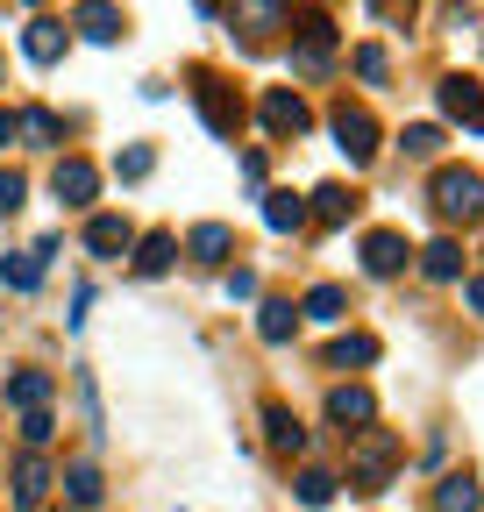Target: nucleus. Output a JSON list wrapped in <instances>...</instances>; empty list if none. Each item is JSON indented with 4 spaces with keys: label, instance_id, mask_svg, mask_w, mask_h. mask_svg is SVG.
<instances>
[{
    "label": "nucleus",
    "instance_id": "nucleus-31",
    "mask_svg": "<svg viewBox=\"0 0 484 512\" xmlns=\"http://www.w3.org/2000/svg\"><path fill=\"white\" fill-rule=\"evenodd\" d=\"M57 434V420L50 413H22V441H29V456H43V441Z\"/></svg>",
    "mask_w": 484,
    "mask_h": 512
},
{
    "label": "nucleus",
    "instance_id": "nucleus-24",
    "mask_svg": "<svg viewBox=\"0 0 484 512\" xmlns=\"http://www.w3.org/2000/svg\"><path fill=\"white\" fill-rule=\"evenodd\" d=\"M292 328H299V313H292V299H264L257 306V335L278 349V342H292Z\"/></svg>",
    "mask_w": 484,
    "mask_h": 512
},
{
    "label": "nucleus",
    "instance_id": "nucleus-3",
    "mask_svg": "<svg viewBox=\"0 0 484 512\" xmlns=\"http://www.w3.org/2000/svg\"><path fill=\"white\" fill-rule=\"evenodd\" d=\"M292 22V72L299 79H328L335 64V22L328 15H285Z\"/></svg>",
    "mask_w": 484,
    "mask_h": 512
},
{
    "label": "nucleus",
    "instance_id": "nucleus-4",
    "mask_svg": "<svg viewBox=\"0 0 484 512\" xmlns=\"http://www.w3.org/2000/svg\"><path fill=\"white\" fill-rule=\"evenodd\" d=\"M193 107H200V121L214 128L221 143H235V128H242V93H235L228 79H214V72H193Z\"/></svg>",
    "mask_w": 484,
    "mask_h": 512
},
{
    "label": "nucleus",
    "instance_id": "nucleus-30",
    "mask_svg": "<svg viewBox=\"0 0 484 512\" xmlns=\"http://www.w3.org/2000/svg\"><path fill=\"white\" fill-rule=\"evenodd\" d=\"M435 150H442V128L435 121H413L406 128V157H435Z\"/></svg>",
    "mask_w": 484,
    "mask_h": 512
},
{
    "label": "nucleus",
    "instance_id": "nucleus-38",
    "mask_svg": "<svg viewBox=\"0 0 484 512\" xmlns=\"http://www.w3.org/2000/svg\"><path fill=\"white\" fill-rule=\"evenodd\" d=\"M470 313H484V278H470Z\"/></svg>",
    "mask_w": 484,
    "mask_h": 512
},
{
    "label": "nucleus",
    "instance_id": "nucleus-14",
    "mask_svg": "<svg viewBox=\"0 0 484 512\" xmlns=\"http://www.w3.org/2000/svg\"><path fill=\"white\" fill-rule=\"evenodd\" d=\"M57 242H36V249H15L8 256V264H0V285H8V292H36L43 285V256H50Z\"/></svg>",
    "mask_w": 484,
    "mask_h": 512
},
{
    "label": "nucleus",
    "instance_id": "nucleus-2",
    "mask_svg": "<svg viewBox=\"0 0 484 512\" xmlns=\"http://www.w3.org/2000/svg\"><path fill=\"white\" fill-rule=\"evenodd\" d=\"M428 200H435V214L442 221H484V178L477 171H463V164H442L435 178H428Z\"/></svg>",
    "mask_w": 484,
    "mask_h": 512
},
{
    "label": "nucleus",
    "instance_id": "nucleus-12",
    "mask_svg": "<svg viewBox=\"0 0 484 512\" xmlns=\"http://www.w3.org/2000/svg\"><path fill=\"white\" fill-rule=\"evenodd\" d=\"M65 43H72V29L57 22V15H36V22L22 29V57H29V64H57V57H65Z\"/></svg>",
    "mask_w": 484,
    "mask_h": 512
},
{
    "label": "nucleus",
    "instance_id": "nucleus-10",
    "mask_svg": "<svg viewBox=\"0 0 484 512\" xmlns=\"http://www.w3.org/2000/svg\"><path fill=\"white\" fill-rule=\"evenodd\" d=\"M328 420H335L342 434H356V427L378 420V399L363 392V384H335V392H328Z\"/></svg>",
    "mask_w": 484,
    "mask_h": 512
},
{
    "label": "nucleus",
    "instance_id": "nucleus-7",
    "mask_svg": "<svg viewBox=\"0 0 484 512\" xmlns=\"http://www.w3.org/2000/svg\"><path fill=\"white\" fill-rule=\"evenodd\" d=\"M435 100H442V114H449V121H463V128H484V86H477L470 72H449V79L435 86Z\"/></svg>",
    "mask_w": 484,
    "mask_h": 512
},
{
    "label": "nucleus",
    "instance_id": "nucleus-35",
    "mask_svg": "<svg viewBox=\"0 0 484 512\" xmlns=\"http://www.w3.org/2000/svg\"><path fill=\"white\" fill-rule=\"evenodd\" d=\"M228 299H257V271H250V264L228 271Z\"/></svg>",
    "mask_w": 484,
    "mask_h": 512
},
{
    "label": "nucleus",
    "instance_id": "nucleus-17",
    "mask_svg": "<svg viewBox=\"0 0 484 512\" xmlns=\"http://www.w3.org/2000/svg\"><path fill=\"white\" fill-rule=\"evenodd\" d=\"M50 484H57V470H50L43 456H22V463H15V505H22V512H36Z\"/></svg>",
    "mask_w": 484,
    "mask_h": 512
},
{
    "label": "nucleus",
    "instance_id": "nucleus-19",
    "mask_svg": "<svg viewBox=\"0 0 484 512\" xmlns=\"http://www.w3.org/2000/svg\"><path fill=\"white\" fill-rule=\"evenodd\" d=\"M15 136L36 143V150H50V143H65V121H57L50 107H22V114H15Z\"/></svg>",
    "mask_w": 484,
    "mask_h": 512
},
{
    "label": "nucleus",
    "instance_id": "nucleus-6",
    "mask_svg": "<svg viewBox=\"0 0 484 512\" xmlns=\"http://www.w3.org/2000/svg\"><path fill=\"white\" fill-rule=\"evenodd\" d=\"M257 121L271 128V136H307V128H314V114H307V100H299L292 86H271V93L257 100Z\"/></svg>",
    "mask_w": 484,
    "mask_h": 512
},
{
    "label": "nucleus",
    "instance_id": "nucleus-26",
    "mask_svg": "<svg viewBox=\"0 0 484 512\" xmlns=\"http://www.w3.org/2000/svg\"><path fill=\"white\" fill-rule=\"evenodd\" d=\"M57 484H65V498H72V505H100V491H107L93 463H72V470H65V477H57Z\"/></svg>",
    "mask_w": 484,
    "mask_h": 512
},
{
    "label": "nucleus",
    "instance_id": "nucleus-39",
    "mask_svg": "<svg viewBox=\"0 0 484 512\" xmlns=\"http://www.w3.org/2000/svg\"><path fill=\"white\" fill-rule=\"evenodd\" d=\"M0 72H8V64H0Z\"/></svg>",
    "mask_w": 484,
    "mask_h": 512
},
{
    "label": "nucleus",
    "instance_id": "nucleus-13",
    "mask_svg": "<svg viewBox=\"0 0 484 512\" xmlns=\"http://www.w3.org/2000/svg\"><path fill=\"white\" fill-rule=\"evenodd\" d=\"M186 256H193V264H207V271H221L228 256H235V228H228V221H200V228L186 235Z\"/></svg>",
    "mask_w": 484,
    "mask_h": 512
},
{
    "label": "nucleus",
    "instance_id": "nucleus-1",
    "mask_svg": "<svg viewBox=\"0 0 484 512\" xmlns=\"http://www.w3.org/2000/svg\"><path fill=\"white\" fill-rule=\"evenodd\" d=\"M392 470H399V441L385 427H356L349 434V477H356V491H385Z\"/></svg>",
    "mask_w": 484,
    "mask_h": 512
},
{
    "label": "nucleus",
    "instance_id": "nucleus-36",
    "mask_svg": "<svg viewBox=\"0 0 484 512\" xmlns=\"http://www.w3.org/2000/svg\"><path fill=\"white\" fill-rule=\"evenodd\" d=\"M356 72H363V79H385V50L363 43V50H356Z\"/></svg>",
    "mask_w": 484,
    "mask_h": 512
},
{
    "label": "nucleus",
    "instance_id": "nucleus-16",
    "mask_svg": "<svg viewBox=\"0 0 484 512\" xmlns=\"http://www.w3.org/2000/svg\"><path fill=\"white\" fill-rule=\"evenodd\" d=\"M86 249L93 256H121V249H136V228L121 221V214H93L86 221Z\"/></svg>",
    "mask_w": 484,
    "mask_h": 512
},
{
    "label": "nucleus",
    "instance_id": "nucleus-28",
    "mask_svg": "<svg viewBox=\"0 0 484 512\" xmlns=\"http://www.w3.org/2000/svg\"><path fill=\"white\" fill-rule=\"evenodd\" d=\"M292 484H299V505H328V498H335V484H342V477H335V470H314V463H307V470H299V477H292Z\"/></svg>",
    "mask_w": 484,
    "mask_h": 512
},
{
    "label": "nucleus",
    "instance_id": "nucleus-22",
    "mask_svg": "<svg viewBox=\"0 0 484 512\" xmlns=\"http://www.w3.org/2000/svg\"><path fill=\"white\" fill-rule=\"evenodd\" d=\"M307 214L335 228V221H349V214H356V192H349V185H314V192H307Z\"/></svg>",
    "mask_w": 484,
    "mask_h": 512
},
{
    "label": "nucleus",
    "instance_id": "nucleus-33",
    "mask_svg": "<svg viewBox=\"0 0 484 512\" xmlns=\"http://www.w3.org/2000/svg\"><path fill=\"white\" fill-rule=\"evenodd\" d=\"M285 15H292V8H235V22L250 29V36H264V29H271V22H285Z\"/></svg>",
    "mask_w": 484,
    "mask_h": 512
},
{
    "label": "nucleus",
    "instance_id": "nucleus-25",
    "mask_svg": "<svg viewBox=\"0 0 484 512\" xmlns=\"http://www.w3.org/2000/svg\"><path fill=\"white\" fill-rule=\"evenodd\" d=\"M8 406L43 413V406H50V377H43V370H15V377H8Z\"/></svg>",
    "mask_w": 484,
    "mask_h": 512
},
{
    "label": "nucleus",
    "instance_id": "nucleus-20",
    "mask_svg": "<svg viewBox=\"0 0 484 512\" xmlns=\"http://www.w3.org/2000/svg\"><path fill=\"white\" fill-rule=\"evenodd\" d=\"M420 271H428L435 285H456V278H463V249H456L449 235H435L428 249H420Z\"/></svg>",
    "mask_w": 484,
    "mask_h": 512
},
{
    "label": "nucleus",
    "instance_id": "nucleus-34",
    "mask_svg": "<svg viewBox=\"0 0 484 512\" xmlns=\"http://www.w3.org/2000/svg\"><path fill=\"white\" fill-rule=\"evenodd\" d=\"M150 164H157V157L136 143V150H121V164H114V171H121V178H150Z\"/></svg>",
    "mask_w": 484,
    "mask_h": 512
},
{
    "label": "nucleus",
    "instance_id": "nucleus-32",
    "mask_svg": "<svg viewBox=\"0 0 484 512\" xmlns=\"http://www.w3.org/2000/svg\"><path fill=\"white\" fill-rule=\"evenodd\" d=\"M22 200H29V178L22 171H0V214H15Z\"/></svg>",
    "mask_w": 484,
    "mask_h": 512
},
{
    "label": "nucleus",
    "instance_id": "nucleus-18",
    "mask_svg": "<svg viewBox=\"0 0 484 512\" xmlns=\"http://www.w3.org/2000/svg\"><path fill=\"white\" fill-rule=\"evenodd\" d=\"M79 29H86L93 43H121V36H129V15L107 8V0H86V8H79Z\"/></svg>",
    "mask_w": 484,
    "mask_h": 512
},
{
    "label": "nucleus",
    "instance_id": "nucleus-9",
    "mask_svg": "<svg viewBox=\"0 0 484 512\" xmlns=\"http://www.w3.org/2000/svg\"><path fill=\"white\" fill-rule=\"evenodd\" d=\"M406 235H392V228H371V235H363V271H371V278H399L406 271Z\"/></svg>",
    "mask_w": 484,
    "mask_h": 512
},
{
    "label": "nucleus",
    "instance_id": "nucleus-23",
    "mask_svg": "<svg viewBox=\"0 0 484 512\" xmlns=\"http://www.w3.org/2000/svg\"><path fill=\"white\" fill-rule=\"evenodd\" d=\"M435 512H484L477 477H442V484H435Z\"/></svg>",
    "mask_w": 484,
    "mask_h": 512
},
{
    "label": "nucleus",
    "instance_id": "nucleus-11",
    "mask_svg": "<svg viewBox=\"0 0 484 512\" xmlns=\"http://www.w3.org/2000/svg\"><path fill=\"white\" fill-rule=\"evenodd\" d=\"M264 441L278 456H307V427H299V413L285 399H264Z\"/></svg>",
    "mask_w": 484,
    "mask_h": 512
},
{
    "label": "nucleus",
    "instance_id": "nucleus-37",
    "mask_svg": "<svg viewBox=\"0 0 484 512\" xmlns=\"http://www.w3.org/2000/svg\"><path fill=\"white\" fill-rule=\"evenodd\" d=\"M0 143H15V114L8 107H0Z\"/></svg>",
    "mask_w": 484,
    "mask_h": 512
},
{
    "label": "nucleus",
    "instance_id": "nucleus-27",
    "mask_svg": "<svg viewBox=\"0 0 484 512\" xmlns=\"http://www.w3.org/2000/svg\"><path fill=\"white\" fill-rule=\"evenodd\" d=\"M328 363H335V370H349V363H378V342H371V335H335V342H328Z\"/></svg>",
    "mask_w": 484,
    "mask_h": 512
},
{
    "label": "nucleus",
    "instance_id": "nucleus-21",
    "mask_svg": "<svg viewBox=\"0 0 484 512\" xmlns=\"http://www.w3.org/2000/svg\"><path fill=\"white\" fill-rule=\"evenodd\" d=\"M264 228L299 235V228H307V200H299V192H264Z\"/></svg>",
    "mask_w": 484,
    "mask_h": 512
},
{
    "label": "nucleus",
    "instance_id": "nucleus-5",
    "mask_svg": "<svg viewBox=\"0 0 484 512\" xmlns=\"http://www.w3.org/2000/svg\"><path fill=\"white\" fill-rule=\"evenodd\" d=\"M328 128H335V150H342L349 164H371V157H378V121H371V107H356V100H335Z\"/></svg>",
    "mask_w": 484,
    "mask_h": 512
},
{
    "label": "nucleus",
    "instance_id": "nucleus-8",
    "mask_svg": "<svg viewBox=\"0 0 484 512\" xmlns=\"http://www.w3.org/2000/svg\"><path fill=\"white\" fill-rule=\"evenodd\" d=\"M50 192L65 207H93V192H100V171L86 164V157H57V171H50Z\"/></svg>",
    "mask_w": 484,
    "mask_h": 512
},
{
    "label": "nucleus",
    "instance_id": "nucleus-29",
    "mask_svg": "<svg viewBox=\"0 0 484 512\" xmlns=\"http://www.w3.org/2000/svg\"><path fill=\"white\" fill-rule=\"evenodd\" d=\"M342 306H349L342 285H314L307 299H299V313H307V320H342Z\"/></svg>",
    "mask_w": 484,
    "mask_h": 512
},
{
    "label": "nucleus",
    "instance_id": "nucleus-15",
    "mask_svg": "<svg viewBox=\"0 0 484 512\" xmlns=\"http://www.w3.org/2000/svg\"><path fill=\"white\" fill-rule=\"evenodd\" d=\"M178 264V235L171 228H150L143 242H136V278H164Z\"/></svg>",
    "mask_w": 484,
    "mask_h": 512
}]
</instances>
